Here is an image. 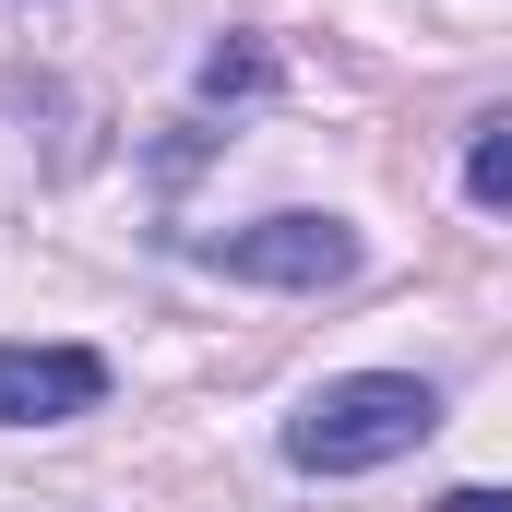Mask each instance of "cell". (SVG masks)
<instances>
[{"label":"cell","mask_w":512,"mask_h":512,"mask_svg":"<svg viewBox=\"0 0 512 512\" xmlns=\"http://www.w3.org/2000/svg\"><path fill=\"white\" fill-rule=\"evenodd\" d=\"M441 512H512V489H441Z\"/></svg>","instance_id":"obj_6"},{"label":"cell","mask_w":512,"mask_h":512,"mask_svg":"<svg viewBox=\"0 0 512 512\" xmlns=\"http://www.w3.org/2000/svg\"><path fill=\"white\" fill-rule=\"evenodd\" d=\"M191 262H215L239 286H346L358 227L346 215H262V227H227V239H191Z\"/></svg>","instance_id":"obj_2"},{"label":"cell","mask_w":512,"mask_h":512,"mask_svg":"<svg viewBox=\"0 0 512 512\" xmlns=\"http://www.w3.org/2000/svg\"><path fill=\"white\" fill-rule=\"evenodd\" d=\"M429 429H441V393L417 370H346V382H322L286 417V465L298 477H370L393 453H417Z\"/></svg>","instance_id":"obj_1"},{"label":"cell","mask_w":512,"mask_h":512,"mask_svg":"<svg viewBox=\"0 0 512 512\" xmlns=\"http://www.w3.org/2000/svg\"><path fill=\"white\" fill-rule=\"evenodd\" d=\"M262 84H274V48H262V36H227V48H203V108H251Z\"/></svg>","instance_id":"obj_4"},{"label":"cell","mask_w":512,"mask_h":512,"mask_svg":"<svg viewBox=\"0 0 512 512\" xmlns=\"http://www.w3.org/2000/svg\"><path fill=\"white\" fill-rule=\"evenodd\" d=\"M465 203L477 215H512V120H477V143H465Z\"/></svg>","instance_id":"obj_5"},{"label":"cell","mask_w":512,"mask_h":512,"mask_svg":"<svg viewBox=\"0 0 512 512\" xmlns=\"http://www.w3.org/2000/svg\"><path fill=\"white\" fill-rule=\"evenodd\" d=\"M108 405V358L96 346H0V429H60Z\"/></svg>","instance_id":"obj_3"}]
</instances>
